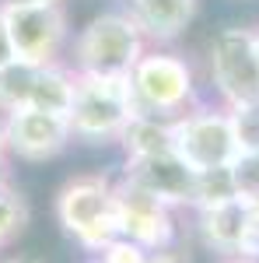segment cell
Instances as JSON below:
<instances>
[{
    "instance_id": "6da1fadb",
    "label": "cell",
    "mask_w": 259,
    "mask_h": 263,
    "mask_svg": "<svg viewBox=\"0 0 259 263\" xmlns=\"http://www.w3.org/2000/svg\"><path fill=\"white\" fill-rule=\"evenodd\" d=\"M56 221L63 235H70L74 242L98 256L105 246L119 235L116 224V179L105 172H77L56 190Z\"/></svg>"
},
{
    "instance_id": "7a4b0ae2",
    "label": "cell",
    "mask_w": 259,
    "mask_h": 263,
    "mask_svg": "<svg viewBox=\"0 0 259 263\" xmlns=\"http://www.w3.org/2000/svg\"><path fill=\"white\" fill-rule=\"evenodd\" d=\"M130 91L137 102V112H151L165 120H175L196 102H203L196 67L175 46H147L137 67L130 70Z\"/></svg>"
},
{
    "instance_id": "3957f363",
    "label": "cell",
    "mask_w": 259,
    "mask_h": 263,
    "mask_svg": "<svg viewBox=\"0 0 259 263\" xmlns=\"http://www.w3.org/2000/svg\"><path fill=\"white\" fill-rule=\"evenodd\" d=\"M151 42L144 39L133 14L102 11L81 28L70 42V67L77 74H102V78H130Z\"/></svg>"
},
{
    "instance_id": "277c9868",
    "label": "cell",
    "mask_w": 259,
    "mask_h": 263,
    "mask_svg": "<svg viewBox=\"0 0 259 263\" xmlns=\"http://www.w3.org/2000/svg\"><path fill=\"white\" fill-rule=\"evenodd\" d=\"M77 74V70H74ZM137 116V102L130 91V78H102V74H77L74 105H70V130L74 141L102 147L119 144L126 123Z\"/></svg>"
},
{
    "instance_id": "5b68a950",
    "label": "cell",
    "mask_w": 259,
    "mask_h": 263,
    "mask_svg": "<svg viewBox=\"0 0 259 263\" xmlns=\"http://www.w3.org/2000/svg\"><path fill=\"white\" fill-rule=\"evenodd\" d=\"M207 84L221 105H242L259 99L256 28L224 25L207 39Z\"/></svg>"
},
{
    "instance_id": "8992f818",
    "label": "cell",
    "mask_w": 259,
    "mask_h": 263,
    "mask_svg": "<svg viewBox=\"0 0 259 263\" xmlns=\"http://www.w3.org/2000/svg\"><path fill=\"white\" fill-rule=\"evenodd\" d=\"M172 151L193 168H221V165H235L238 158V141L231 130L228 105L217 99H203L193 109H186L182 116L172 120Z\"/></svg>"
},
{
    "instance_id": "52a82bcc",
    "label": "cell",
    "mask_w": 259,
    "mask_h": 263,
    "mask_svg": "<svg viewBox=\"0 0 259 263\" xmlns=\"http://www.w3.org/2000/svg\"><path fill=\"white\" fill-rule=\"evenodd\" d=\"M14 57L25 63H63L70 46V18L63 4H0Z\"/></svg>"
},
{
    "instance_id": "ba28073f",
    "label": "cell",
    "mask_w": 259,
    "mask_h": 263,
    "mask_svg": "<svg viewBox=\"0 0 259 263\" xmlns=\"http://www.w3.org/2000/svg\"><path fill=\"white\" fill-rule=\"evenodd\" d=\"M116 179L130 182L144 190L147 197L161 200L172 211L193 207V182H196V168L186 165L175 151H161V155H144V158H126Z\"/></svg>"
},
{
    "instance_id": "9c48e42d",
    "label": "cell",
    "mask_w": 259,
    "mask_h": 263,
    "mask_svg": "<svg viewBox=\"0 0 259 263\" xmlns=\"http://www.w3.org/2000/svg\"><path fill=\"white\" fill-rule=\"evenodd\" d=\"M7 155L21 162H53L74 144V130L67 116L42 112V109H18L4 116Z\"/></svg>"
},
{
    "instance_id": "30bf717a",
    "label": "cell",
    "mask_w": 259,
    "mask_h": 263,
    "mask_svg": "<svg viewBox=\"0 0 259 263\" xmlns=\"http://www.w3.org/2000/svg\"><path fill=\"white\" fill-rule=\"evenodd\" d=\"M116 224L119 235L140 242L144 249H168L175 246V211L161 200L147 197L144 190L116 179Z\"/></svg>"
},
{
    "instance_id": "8fae6325",
    "label": "cell",
    "mask_w": 259,
    "mask_h": 263,
    "mask_svg": "<svg viewBox=\"0 0 259 263\" xmlns=\"http://www.w3.org/2000/svg\"><path fill=\"white\" fill-rule=\"evenodd\" d=\"M249 197H231L224 203L203 207L196 211V235L214 256H238L242 239H245V224H249Z\"/></svg>"
},
{
    "instance_id": "7c38bea8",
    "label": "cell",
    "mask_w": 259,
    "mask_h": 263,
    "mask_svg": "<svg viewBox=\"0 0 259 263\" xmlns=\"http://www.w3.org/2000/svg\"><path fill=\"white\" fill-rule=\"evenodd\" d=\"M126 11L151 46H175L200 11V0H130Z\"/></svg>"
},
{
    "instance_id": "4fadbf2b",
    "label": "cell",
    "mask_w": 259,
    "mask_h": 263,
    "mask_svg": "<svg viewBox=\"0 0 259 263\" xmlns=\"http://www.w3.org/2000/svg\"><path fill=\"white\" fill-rule=\"evenodd\" d=\"M119 147L126 158H144V155H161L172 151V120L137 112L119 134Z\"/></svg>"
},
{
    "instance_id": "5bb4252c",
    "label": "cell",
    "mask_w": 259,
    "mask_h": 263,
    "mask_svg": "<svg viewBox=\"0 0 259 263\" xmlns=\"http://www.w3.org/2000/svg\"><path fill=\"white\" fill-rule=\"evenodd\" d=\"M42 63H25L14 60L0 67V112H18L32 105V88H35V74H39Z\"/></svg>"
},
{
    "instance_id": "9a60e30c",
    "label": "cell",
    "mask_w": 259,
    "mask_h": 263,
    "mask_svg": "<svg viewBox=\"0 0 259 263\" xmlns=\"http://www.w3.org/2000/svg\"><path fill=\"white\" fill-rule=\"evenodd\" d=\"M238 197V179H235V168L231 165H221V168H200L196 182H193V207L189 211H203V207H214Z\"/></svg>"
},
{
    "instance_id": "2e32d148",
    "label": "cell",
    "mask_w": 259,
    "mask_h": 263,
    "mask_svg": "<svg viewBox=\"0 0 259 263\" xmlns=\"http://www.w3.org/2000/svg\"><path fill=\"white\" fill-rule=\"evenodd\" d=\"M28 218H32V211H28L25 193H21L14 182H7L0 190V249H7L28 228Z\"/></svg>"
},
{
    "instance_id": "e0dca14e",
    "label": "cell",
    "mask_w": 259,
    "mask_h": 263,
    "mask_svg": "<svg viewBox=\"0 0 259 263\" xmlns=\"http://www.w3.org/2000/svg\"><path fill=\"white\" fill-rule=\"evenodd\" d=\"M228 116H231V130H235L238 151H259V99L231 105Z\"/></svg>"
},
{
    "instance_id": "ac0fdd59",
    "label": "cell",
    "mask_w": 259,
    "mask_h": 263,
    "mask_svg": "<svg viewBox=\"0 0 259 263\" xmlns=\"http://www.w3.org/2000/svg\"><path fill=\"white\" fill-rule=\"evenodd\" d=\"M235 179H238V193L259 200V151H242L235 158Z\"/></svg>"
},
{
    "instance_id": "d6986e66",
    "label": "cell",
    "mask_w": 259,
    "mask_h": 263,
    "mask_svg": "<svg viewBox=\"0 0 259 263\" xmlns=\"http://www.w3.org/2000/svg\"><path fill=\"white\" fill-rule=\"evenodd\" d=\"M144 256H147V249L140 242H133V239H126V235H116V239L98 253L102 263H144Z\"/></svg>"
},
{
    "instance_id": "ffe728a7",
    "label": "cell",
    "mask_w": 259,
    "mask_h": 263,
    "mask_svg": "<svg viewBox=\"0 0 259 263\" xmlns=\"http://www.w3.org/2000/svg\"><path fill=\"white\" fill-rule=\"evenodd\" d=\"M144 263H182V256L175 246H168V249H147Z\"/></svg>"
},
{
    "instance_id": "44dd1931",
    "label": "cell",
    "mask_w": 259,
    "mask_h": 263,
    "mask_svg": "<svg viewBox=\"0 0 259 263\" xmlns=\"http://www.w3.org/2000/svg\"><path fill=\"white\" fill-rule=\"evenodd\" d=\"M14 60V49H11V35H7V25H4V11H0V67Z\"/></svg>"
},
{
    "instance_id": "7402d4cb",
    "label": "cell",
    "mask_w": 259,
    "mask_h": 263,
    "mask_svg": "<svg viewBox=\"0 0 259 263\" xmlns=\"http://www.w3.org/2000/svg\"><path fill=\"white\" fill-rule=\"evenodd\" d=\"M7 158V134H4V112H0V162Z\"/></svg>"
},
{
    "instance_id": "603a6c76",
    "label": "cell",
    "mask_w": 259,
    "mask_h": 263,
    "mask_svg": "<svg viewBox=\"0 0 259 263\" xmlns=\"http://www.w3.org/2000/svg\"><path fill=\"white\" fill-rule=\"evenodd\" d=\"M0 4H35V7H42V4H63V0H0Z\"/></svg>"
},
{
    "instance_id": "cb8c5ba5",
    "label": "cell",
    "mask_w": 259,
    "mask_h": 263,
    "mask_svg": "<svg viewBox=\"0 0 259 263\" xmlns=\"http://www.w3.org/2000/svg\"><path fill=\"white\" fill-rule=\"evenodd\" d=\"M217 263H259V260H245V256H221Z\"/></svg>"
},
{
    "instance_id": "d4e9b609",
    "label": "cell",
    "mask_w": 259,
    "mask_h": 263,
    "mask_svg": "<svg viewBox=\"0 0 259 263\" xmlns=\"http://www.w3.org/2000/svg\"><path fill=\"white\" fill-rule=\"evenodd\" d=\"M7 182H11V172H7V165L0 162V190H4V186H7Z\"/></svg>"
},
{
    "instance_id": "484cf974",
    "label": "cell",
    "mask_w": 259,
    "mask_h": 263,
    "mask_svg": "<svg viewBox=\"0 0 259 263\" xmlns=\"http://www.w3.org/2000/svg\"><path fill=\"white\" fill-rule=\"evenodd\" d=\"M0 263H39V260H32V256H7V260H0Z\"/></svg>"
},
{
    "instance_id": "4316f807",
    "label": "cell",
    "mask_w": 259,
    "mask_h": 263,
    "mask_svg": "<svg viewBox=\"0 0 259 263\" xmlns=\"http://www.w3.org/2000/svg\"><path fill=\"white\" fill-rule=\"evenodd\" d=\"M256 57H259V28H256Z\"/></svg>"
},
{
    "instance_id": "83f0119b",
    "label": "cell",
    "mask_w": 259,
    "mask_h": 263,
    "mask_svg": "<svg viewBox=\"0 0 259 263\" xmlns=\"http://www.w3.org/2000/svg\"><path fill=\"white\" fill-rule=\"evenodd\" d=\"M88 263H102V260H98V256H91V260H88Z\"/></svg>"
},
{
    "instance_id": "f1b7e54d",
    "label": "cell",
    "mask_w": 259,
    "mask_h": 263,
    "mask_svg": "<svg viewBox=\"0 0 259 263\" xmlns=\"http://www.w3.org/2000/svg\"><path fill=\"white\" fill-rule=\"evenodd\" d=\"M126 4H130V0H126Z\"/></svg>"
}]
</instances>
